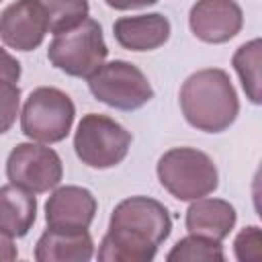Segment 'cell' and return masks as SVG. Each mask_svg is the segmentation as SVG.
Instances as JSON below:
<instances>
[{"label": "cell", "instance_id": "cell-13", "mask_svg": "<svg viewBox=\"0 0 262 262\" xmlns=\"http://www.w3.org/2000/svg\"><path fill=\"white\" fill-rule=\"evenodd\" d=\"M237 213L229 201L201 196L190 201V207L184 215L186 231L192 235H203L209 239H225L235 227Z\"/></svg>", "mask_w": 262, "mask_h": 262}, {"label": "cell", "instance_id": "cell-14", "mask_svg": "<svg viewBox=\"0 0 262 262\" xmlns=\"http://www.w3.org/2000/svg\"><path fill=\"white\" fill-rule=\"evenodd\" d=\"M94 256V242L88 229L47 227L35 244L37 262H88Z\"/></svg>", "mask_w": 262, "mask_h": 262}, {"label": "cell", "instance_id": "cell-23", "mask_svg": "<svg viewBox=\"0 0 262 262\" xmlns=\"http://www.w3.org/2000/svg\"><path fill=\"white\" fill-rule=\"evenodd\" d=\"M111 8L115 10H133V8H143V6H151L158 0H104Z\"/></svg>", "mask_w": 262, "mask_h": 262}, {"label": "cell", "instance_id": "cell-7", "mask_svg": "<svg viewBox=\"0 0 262 262\" xmlns=\"http://www.w3.org/2000/svg\"><path fill=\"white\" fill-rule=\"evenodd\" d=\"M90 94L117 111H137L154 98V88L147 76L125 59L102 63L88 78Z\"/></svg>", "mask_w": 262, "mask_h": 262}, {"label": "cell", "instance_id": "cell-24", "mask_svg": "<svg viewBox=\"0 0 262 262\" xmlns=\"http://www.w3.org/2000/svg\"><path fill=\"white\" fill-rule=\"evenodd\" d=\"M0 2H2V0H0Z\"/></svg>", "mask_w": 262, "mask_h": 262}, {"label": "cell", "instance_id": "cell-18", "mask_svg": "<svg viewBox=\"0 0 262 262\" xmlns=\"http://www.w3.org/2000/svg\"><path fill=\"white\" fill-rule=\"evenodd\" d=\"M45 12L49 33H61L80 25L88 16V0H35Z\"/></svg>", "mask_w": 262, "mask_h": 262}, {"label": "cell", "instance_id": "cell-16", "mask_svg": "<svg viewBox=\"0 0 262 262\" xmlns=\"http://www.w3.org/2000/svg\"><path fill=\"white\" fill-rule=\"evenodd\" d=\"M260 63H262V41L252 39L244 45H239L231 57V66L239 76L242 88L246 92V98L252 104L262 102V76H260Z\"/></svg>", "mask_w": 262, "mask_h": 262}, {"label": "cell", "instance_id": "cell-21", "mask_svg": "<svg viewBox=\"0 0 262 262\" xmlns=\"http://www.w3.org/2000/svg\"><path fill=\"white\" fill-rule=\"evenodd\" d=\"M20 78V63L16 57H12L4 47H0V80L6 82H18Z\"/></svg>", "mask_w": 262, "mask_h": 262}, {"label": "cell", "instance_id": "cell-3", "mask_svg": "<svg viewBox=\"0 0 262 262\" xmlns=\"http://www.w3.org/2000/svg\"><path fill=\"white\" fill-rule=\"evenodd\" d=\"M160 184L178 201L209 196L219 186V172L209 154L196 147H172L158 160Z\"/></svg>", "mask_w": 262, "mask_h": 262}, {"label": "cell", "instance_id": "cell-22", "mask_svg": "<svg viewBox=\"0 0 262 262\" xmlns=\"http://www.w3.org/2000/svg\"><path fill=\"white\" fill-rule=\"evenodd\" d=\"M12 239H14L12 235H8L6 231L0 229V262H12V260H16L18 252H16V246H14Z\"/></svg>", "mask_w": 262, "mask_h": 262}, {"label": "cell", "instance_id": "cell-4", "mask_svg": "<svg viewBox=\"0 0 262 262\" xmlns=\"http://www.w3.org/2000/svg\"><path fill=\"white\" fill-rule=\"evenodd\" d=\"M108 47L104 43L98 20L86 16L80 25L55 33L47 49V59L59 72L72 78H90L106 59Z\"/></svg>", "mask_w": 262, "mask_h": 262}, {"label": "cell", "instance_id": "cell-20", "mask_svg": "<svg viewBox=\"0 0 262 262\" xmlns=\"http://www.w3.org/2000/svg\"><path fill=\"white\" fill-rule=\"evenodd\" d=\"M262 239H260V227L258 225H248L244 227L235 239H233V254L239 262L246 260H258L262 254Z\"/></svg>", "mask_w": 262, "mask_h": 262}, {"label": "cell", "instance_id": "cell-17", "mask_svg": "<svg viewBox=\"0 0 262 262\" xmlns=\"http://www.w3.org/2000/svg\"><path fill=\"white\" fill-rule=\"evenodd\" d=\"M166 260L168 262H223L225 252L221 242L188 233L186 237L178 239L172 246V250L166 254Z\"/></svg>", "mask_w": 262, "mask_h": 262}, {"label": "cell", "instance_id": "cell-9", "mask_svg": "<svg viewBox=\"0 0 262 262\" xmlns=\"http://www.w3.org/2000/svg\"><path fill=\"white\" fill-rule=\"evenodd\" d=\"M188 27L203 43H227L242 31L244 12L235 0H196L188 12Z\"/></svg>", "mask_w": 262, "mask_h": 262}, {"label": "cell", "instance_id": "cell-11", "mask_svg": "<svg viewBox=\"0 0 262 262\" xmlns=\"http://www.w3.org/2000/svg\"><path fill=\"white\" fill-rule=\"evenodd\" d=\"M96 209V196L88 188L76 184L55 186L45 203V221L47 227L55 229H88Z\"/></svg>", "mask_w": 262, "mask_h": 262}, {"label": "cell", "instance_id": "cell-10", "mask_svg": "<svg viewBox=\"0 0 262 262\" xmlns=\"http://www.w3.org/2000/svg\"><path fill=\"white\" fill-rule=\"evenodd\" d=\"M47 33L45 12L35 0H16L0 12V39L10 49L33 51Z\"/></svg>", "mask_w": 262, "mask_h": 262}, {"label": "cell", "instance_id": "cell-5", "mask_svg": "<svg viewBox=\"0 0 262 262\" xmlns=\"http://www.w3.org/2000/svg\"><path fill=\"white\" fill-rule=\"evenodd\" d=\"M131 141V133L121 123L106 115L88 113L74 133V151L88 168L106 170L119 166L127 158Z\"/></svg>", "mask_w": 262, "mask_h": 262}, {"label": "cell", "instance_id": "cell-1", "mask_svg": "<svg viewBox=\"0 0 262 262\" xmlns=\"http://www.w3.org/2000/svg\"><path fill=\"white\" fill-rule=\"evenodd\" d=\"M172 231L168 209L149 196L123 199L111 213L98 246L100 262H151Z\"/></svg>", "mask_w": 262, "mask_h": 262}, {"label": "cell", "instance_id": "cell-6", "mask_svg": "<svg viewBox=\"0 0 262 262\" xmlns=\"http://www.w3.org/2000/svg\"><path fill=\"white\" fill-rule=\"evenodd\" d=\"M76 117L72 98L53 86L35 88L20 111V131L39 143H57L68 137Z\"/></svg>", "mask_w": 262, "mask_h": 262}, {"label": "cell", "instance_id": "cell-2", "mask_svg": "<svg viewBox=\"0 0 262 262\" xmlns=\"http://www.w3.org/2000/svg\"><path fill=\"white\" fill-rule=\"evenodd\" d=\"M180 108L190 127L205 133H223L237 119L239 98L225 70L205 68L182 82Z\"/></svg>", "mask_w": 262, "mask_h": 262}, {"label": "cell", "instance_id": "cell-12", "mask_svg": "<svg viewBox=\"0 0 262 262\" xmlns=\"http://www.w3.org/2000/svg\"><path fill=\"white\" fill-rule=\"evenodd\" d=\"M170 20L160 12L121 16L113 25V35L123 49L154 51L170 39Z\"/></svg>", "mask_w": 262, "mask_h": 262}, {"label": "cell", "instance_id": "cell-15", "mask_svg": "<svg viewBox=\"0 0 262 262\" xmlns=\"http://www.w3.org/2000/svg\"><path fill=\"white\" fill-rule=\"evenodd\" d=\"M37 219V196L35 192L16 186H0V229L12 237H25Z\"/></svg>", "mask_w": 262, "mask_h": 262}, {"label": "cell", "instance_id": "cell-8", "mask_svg": "<svg viewBox=\"0 0 262 262\" xmlns=\"http://www.w3.org/2000/svg\"><path fill=\"white\" fill-rule=\"evenodd\" d=\"M6 178L35 194L53 190L63 178V164L55 149L25 141L16 143L6 158Z\"/></svg>", "mask_w": 262, "mask_h": 262}, {"label": "cell", "instance_id": "cell-19", "mask_svg": "<svg viewBox=\"0 0 262 262\" xmlns=\"http://www.w3.org/2000/svg\"><path fill=\"white\" fill-rule=\"evenodd\" d=\"M20 108V88L14 82L0 80V135L10 131Z\"/></svg>", "mask_w": 262, "mask_h": 262}]
</instances>
